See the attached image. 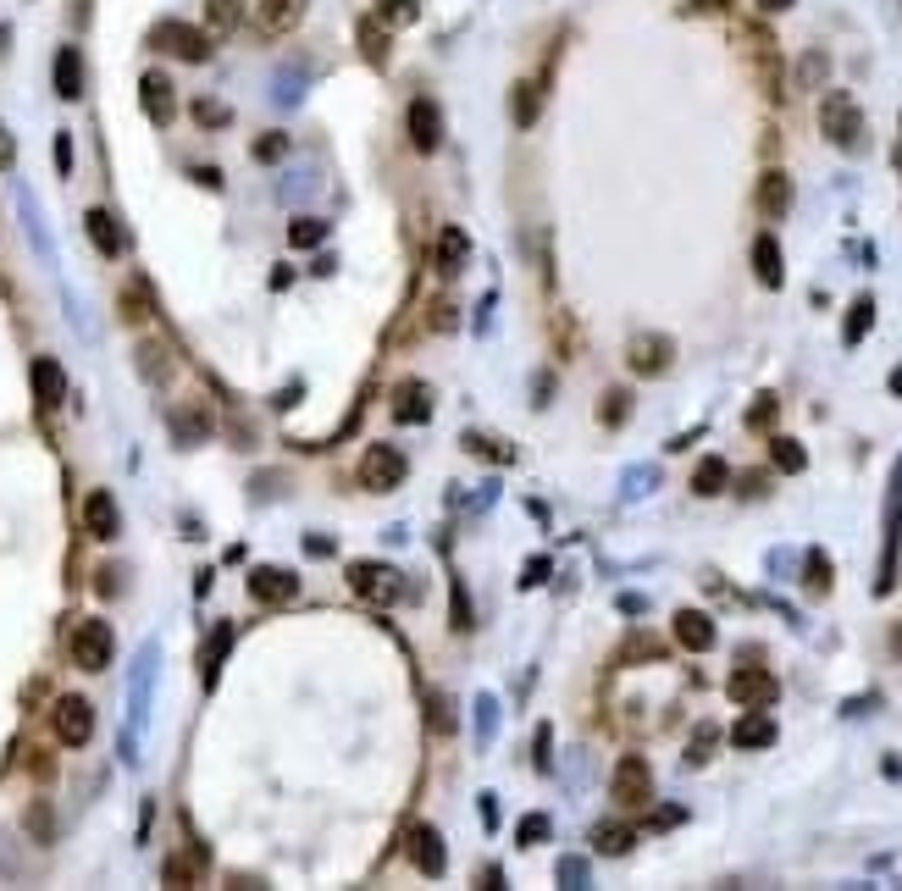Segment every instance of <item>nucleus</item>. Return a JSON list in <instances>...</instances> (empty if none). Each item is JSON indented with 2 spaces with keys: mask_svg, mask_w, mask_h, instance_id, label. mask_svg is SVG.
Instances as JSON below:
<instances>
[{
  "mask_svg": "<svg viewBox=\"0 0 902 891\" xmlns=\"http://www.w3.org/2000/svg\"><path fill=\"white\" fill-rule=\"evenodd\" d=\"M238 12H244V0H205V17H211V28H216V34L238 28Z\"/></svg>",
  "mask_w": 902,
  "mask_h": 891,
  "instance_id": "473e14b6",
  "label": "nucleus"
},
{
  "mask_svg": "<svg viewBox=\"0 0 902 891\" xmlns=\"http://www.w3.org/2000/svg\"><path fill=\"white\" fill-rule=\"evenodd\" d=\"M631 371L637 377H659V371L670 366V338H659V333H637L631 338Z\"/></svg>",
  "mask_w": 902,
  "mask_h": 891,
  "instance_id": "f8f14e48",
  "label": "nucleus"
},
{
  "mask_svg": "<svg viewBox=\"0 0 902 891\" xmlns=\"http://www.w3.org/2000/svg\"><path fill=\"white\" fill-rule=\"evenodd\" d=\"M427 709H432V731L449 737V731H454V703L443 698V692H427Z\"/></svg>",
  "mask_w": 902,
  "mask_h": 891,
  "instance_id": "72a5a7b5",
  "label": "nucleus"
},
{
  "mask_svg": "<svg viewBox=\"0 0 902 891\" xmlns=\"http://www.w3.org/2000/svg\"><path fill=\"white\" fill-rule=\"evenodd\" d=\"M432 255H438V272H460V266L471 261V238H465V227H443Z\"/></svg>",
  "mask_w": 902,
  "mask_h": 891,
  "instance_id": "b1692460",
  "label": "nucleus"
},
{
  "mask_svg": "<svg viewBox=\"0 0 902 891\" xmlns=\"http://www.w3.org/2000/svg\"><path fill=\"white\" fill-rule=\"evenodd\" d=\"M609 792H615L620 808H642L653 797V770L642 753H626V759L615 764V775H609Z\"/></svg>",
  "mask_w": 902,
  "mask_h": 891,
  "instance_id": "20e7f679",
  "label": "nucleus"
},
{
  "mask_svg": "<svg viewBox=\"0 0 902 891\" xmlns=\"http://www.w3.org/2000/svg\"><path fill=\"white\" fill-rule=\"evenodd\" d=\"M676 642L687 648V654H709L714 648V620L703 615V609H681L676 615Z\"/></svg>",
  "mask_w": 902,
  "mask_h": 891,
  "instance_id": "ddd939ff",
  "label": "nucleus"
},
{
  "mask_svg": "<svg viewBox=\"0 0 902 891\" xmlns=\"http://www.w3.org/2000/svg\"><path fill=\"white\" fill-rule=\"evenodd\" d=\"M537 111H543V84H537V78H521V84H515V95H510V117H515V128H532V122H537Z\"/></svg>",
  "mask_w": 902,
  "mask_h": 891,
  "instance_id": "393cba45",
  "label": "nucleus"
},
{
  "mask_svg": "<svg viewBox=\"0 0 902 891\" xmlns=\"http://www.w3.org/2000/svg\"><path fill=\"white\" fill-rule=\"evenodd\" d=\"M355 39H360V56H366L371 67H388V56H393V34L377 23V17H360V23H355Z\"/></svg>",
  "mask_w": 902,
  "mask_h": 891,
  "instance_id": "2eb2a0df",
  "label": "nucleus"
},
{
  "mask_svg": "<svg viewBox=\"0 0 902 891\" xmlns=\"http://www.w3.org/2000/svg\"><path fill=\"white\" fill-rule=\"evenodd\" d=\"M139 106H144V117H150L155 128H167V122L178 117V95H172V84L161 78V72H144L139 78Z\"/></svg>",
  "mask_w": 902,
  "mask_h": 891,
  "instance_id": "1a4fd4ad",
  "label": "nucleus"
},
{
  "mask_svg": "<svg viewBox=\"0 0 902 891\" xmlns=\"http://www.w3.org/2000/svg\"><path fill=\"white\" fill-rule=\"evenodd\" d=\"M255 155H261V161H277V155H288V139L283 133H266V139L255 144Z\"/></svg>",
  "mask_w": 902,
  "mask_h": 891,
  "instance_id": "37998d69",
  "label": "nucleus"
},
{
  "mask_svg": "<svg viewBox=\"0 0 902 891\" xmlns=\"http://www.w3.org/2000/svg\"><path fill=\"white\" fill-rule=\"evenodd\" d=\"M410 858H416V869H427V875H443V864H449V858H443V836L432 831V825H416V831H410Z\"/></svg>",
  "mask_w": 902,
  "mask_h": 891,
  "instance_id": "f3484780",
  "label": "nucleus"
},
{
  "mask_svg": "<svg viewBox=\"0 0 902 891\" xmlns=\"http://www.w3.org/2000/svg\"><path fill=\"white\" fill-rule=\"evenodd\" d=\"M770 460H775V471L797 476L808 465V454H803V443H797V438H770Z\"/></svg>",
  "mask_w": 902,
  "mask_h": 891,
  "instance_id": "c85d7f7f",
  "label": "nucleus"
},
{
  "mask_svg": "<svg viewBox=\"0 0 902 891\" xmlns=\"http://www.w3.org/2000/svg\"><path fill=\"white\" fill-rule=\"evenodd\" d=\"M255 12H261L266 34H288V28L305 17V0H255Z\"/></svg>",
  "mask_w": 902,
  "mask_h": 891,
  "instance_id": "4be33fe9",
  "label": "nucleus"
},
{
  "mask_svg": "<svg viewBox=\"0 0 902 891\" xmlns=\"http://www.w3.org/2000/svg\"><path fill=\"white\" fill-rule=\"evenodd\" d=\"M725 692H731V703H742V709H770V703L781 698V681H775L764 665H736L731 681H725Z\"/></svg>",
  "mask_w": 902,
  "mask_h": 891,
  "instance_id": "7ed1b4c3",
  "label": "nucleus"
},
{
  "mask_svg": "<svg viewBox=\"0 0 902 891\" xmlns=\"http://www.w3.org/2000/svg\"><path fill=\"white\" fill-rule=\"evenodd\" d=\"M404 454L393 449V443H377V449H366V460H360V482H366L371 493H388V488H399L404 482Z\"/></svg>",
  "mask_w": 902,
  "mask_h": 891,
  "instance_id": "0eeeda50",
  "label": "nucleus"
},
{
  "mask_svg": "<svg viewBox=\"0 0 902 891\" xmlns=\"http://www.w3.org/2000/svg\"><path fill=\"white\" fill-rule=\"evenodd\" d=\"M410 144H416L421 155H432L443 144V111H438V100H410Z\"/></svg>",
  "mask_w": 902,
  "mask_h": 891,
  "instance_id": "9d476101",
  "label": "nucleus"
},
{
  "mask_svg": "<svg viewBox=\"0 0 902 891\" xmlns=\"http://www.w3.org/2000/svg\"><path fill=\"white\" fill-rule=\"evenodd\" d=\"M194 117H200V122H227V106H216V100H200V106H194Z\"/></svg>",
  "mask_w": 902,
  "mask_h": 891,
  "instance_id": "a18cd8bd",
  "label": "nucleus"
},
{
  "mask_svg": "<svg viewBox=\"0 0 902 891\" xmlns=\"http://www.w3.org/2000/svg\"><path fill=\"white\" fill-rule=\"evenodd\" d=\"M150 45L167 50V56H178V61H205L211 56V39H205L200 28H189V23H155Z\"/></svg>",
  "mask_w": 902,
  "mask_h": 891,
  "instance_id": "423d86ee",
  "label": "nucleus"
},
{
  "mask_svg": "<svg viewBox=\"0 0 902 891\" xmlns=\"http://www.w3.org/2000/svg\"><path fill=\"white\" fill-rule=\"evenodd\" d=\"M84 227H89V238H95V250L117 261V255H122V227H117V216H111V211H89Z\"/></svg>",
  "mask_w": 902,
  "mask_h": 891,
  "instance_id": "a878e982",
  "label": "nucleus"
},
{
  "mask_svg": "<svg viewBox=\"0 0 902 891\" xmlns=\"http://www.w3.org/2000/svg\"><path fill=\"white\" fill-rule=\"evenodd\" d=\"M250 598H255V604H294V598H299V576L277 571V565H261V571H250Z\"/></svg>",
  "mask_w": 902,
  "mask_h": 891,
  "instance_id": "9b49d317",
  "label": "nucleus"
},
{
  "mask_svg": "<svg viewBox=\"0 0 902 891\" xmlns=\"http://www.w3.org/2000/svg\"><path fill=\"white\" fill-rule=\"evenodd\" d=\"M559 880H570V886H582V880H587V864H582V858H565V864H559Z\"/></svg>",
  "mask_w": 902,
  "mask_h": 891,
  "instance_id": "c03bdc74",
  "label": "nucleus"
},
{
  "mask_svg": "<svg viewBox=\"0 0 902 891\" xmlns=\"http://www.w3.org/2000/svg\"><path fill=\"white\" fill-rule=\"evenodd\" d=\"M56 95H61V100H78V95H84V56H78L72 45L56 50Z\"/></svg>",
  "mask_w": 902,
  "mask_h": 891,
  "instance_id": "412c9836",
  "label": "nucleus"
},
{
  "mask_svg": "<svg viewBox=\"0 0 902 891\" xmlns=\"http://www.w3.org/2000/svg\"><path fill=\"white\" fill-rule=\"evenodd\" d=\"M742 493H748V499H753V493H764V471H748V476H742Z\"/></svg>",
  "mask_w": 902,
  "mask_h": 891,
  "instance_id": "8fccbe9b",
  "label": "nucleus"
},
{
  "mask_svg": "<svg viewBox=\"0 0 902 891\" xmlns=\"http://www.w3.org/2000/svg\"><path fill=\"white\" fill-rule=\"evenodd\" d=\"M819 128H825V139L842 144V150H858L864 144V111L853 106V95H825V106H819Z\"/></svg>",
  "mask_w": 902,
  "mask_h": 891,
  "instance_id": "f257e3e1",
  "label": "nucleus"
},
{
  "mask_svg": "<svg viewBox=\"0 0 902 891\" xmlns=\"http://www.w3.org/2000/svg\"><path fill=\"white\" fill-rule=\"evenodd\" d=\"M786 205H792V178H786V172H764L759 178V211L770 216H786Z\"/></svg>",
  "mask_w": 902,
  "mask_h": 891,
  "instance_id": "5701e85b",
  "label": "nucleus"
},
{
  "mask_svg": "<svg viewBox=\"0 0 902 891\" xmlns=\"http://www.w3.org/2000/svg\"><path fill=\"white\" fill-rule=\"evenodd\" d=\"M593 847H598V853H609V858H620V853H631V831H626V825H598Z\"/></svg>",
  "mask_w": 902,
  "mask_h": 891,
  "instance_id": "7c9ffc66",
  "label": "nucleus"
},
{
  "mask_svg": "<svg viewBox=\"0 0 902 891\" xmlns=\"http://www.w3.org/2000/svg\"><path fill=\"white\" fill-rule=\"evenodd\" d=\"M543 836H548V814H526L521 831H515V842H521V847H537Z\"/></svg>",
  "mask_w": 902,
  "mask_h": 891,
  "instance_id": "c9c22d12",
  "label": "nucleus"
},
{
  "mask_svg": "<svg viewBox=\"0 0 902 891\" xmlns=\"http://www.w3.org/2000/svg\"><path fill=\"white\" fill-rule=\"evenodd\" d=\"M714 737H720V731H714V725H698V737H692V748H687V764H703V759H709Z\"/></svg>",
  "mask_w": 902,
  "mask_h": 891,
  "instance_id": "4c0bfd02",
  "label": "nucleus"
},
{
  "mask_svg": "<svg viewBox=\"0 0 902 891\" xmlns=\"http://www.w3.org/2000/svg\"><path fill=\"white\" fill-rule=\"evenodd\" d=\"M377 6L393 17V23H416V17H421V6H416V0H377Z\"/></svg>",
  "mask_w": 902,
  "mask_h": 891,
  "instance_id": "a19ab883",
  "label": "nucleus"
},
{
  "mask_svg": "<svg viewBox=\"0 0 902 891\" xmlns=\"http://www.w3.org/2000/svg\"><path fill=\"white\" fill-rule=\"evenodd\" d=\"M808 593H831V559L819 554H808Z\"/></svg>",
  "mask_w": 902,
  "mask_h": 891,
  "instance_id": "f704fd0d",
  "label": "nucleus"
},
{
  "mask_svg": "<svg viewBox=\"0 0 902 891\" xmlns=\"http://www.w3.org/2000/svg\"><path fill=\"white\" fill-rule=\"evenodd\" d=\"M543 576H548V559H532V565H526V576H521V582H526V587H537V582H543Z\"/></svg>",
  "mask_w": 902,
  "mask_h": 891,
  "instance_id": "09e8293b",
  "label": "nucleus"
},
{
  "mask_svg": "<svg viewBox=\"0 0 902 891\" xmlns=\"http://www.w3.org/2000/svg\"><path fill=\"white\" fill-rule=\"evenodd\" d=\"M34 399H39V410H56L67 399V377H61L56 360H34Z\"/></svg>",
  "mask_w": 902,
  "mask_h": 891,
  "instance_id": "aec40b11",
  "label": "nucleus"
},
{
  "mask_svg": "<svg viewBox=\"0 0 902 891\" xmlns=\"http://www.w3.org/2000/svg\"><path fill=\"white\" fill-rule=\"evenodd\" d=\"M50 725H56V742L84 748V742L95 737V703L89 698H61L56 709H50Z\"/></svg>",
  "mask_w": 902,
  "mask_h": 891,
  "instance_id": "39448f33",
  "label": "nucleus"
},
{
  "mask_svg": "<svg viewBox=\"0 0 902 891\" xmlns=\"http://www.w3.org/2000/svg\"><path fill=\"white\" fill-rule=\"evenodd\" d=\"M6 167H12V133L0 128V172H6Z\"/></svg>",
  "mask_w": 902,
  "mask_h": 891,
  "instance_id": "3c124183",
  "label": "nucleus"
},
{
  "mask_svg": "<svg viewBox=\"0 0 902 891\" xmlns=\"http://www.w3.org/2000/svg\"><path fill=\"white\" fill-rule=\"evenodd\" d=\"M67 654L78 670H106L111 665V626L106 620H78L67 637Z\"/></svg>",
  "mask_w": 902,
  "mask_h": 891,
  "instance_id": "f03ea898",
  "label": "nucleus"
},
{
  "mask_svg": "<svg viewBox=\"0 0 902 891\" xmlns=\"http://www.w3.org/2000/svg\"><path fill=\"white\" fill-rule=\"evenodd\" d=\"M725 482H731V465H725L720 454H709V460L692 471V493H698V499H714V493H725Z\"/></svg>",
  "mask_w": 902,
  "mask_h": 891,
  "instance_id": "bb28decb",
  "label": "nucleus"
},
{
  "mask_svg": "<svg viewBox=\"0 0 902 891\" xmlns=\"http://www.w3.org/2000/svg\"><path fill=\"white\" fill-rule=\"evenodd\" d=\"M731 742H736V748H770V742H775V720L764 709H748L742 720L731 725Z\"/></svg>",
  "mask_w": 902,
  "mask_h": 891,
  "instance_id": "dca6fc26",
  "label": "nucleus"
},
{
  "mask_svg": "<svg viewBox=\"0 0 902 891\" xmlns=\"http://www.w3.org/2000/svg\"><path fill=\"white\" fill-rule=\"evenodd\" d=\"M775 410H781V399H775V393H764V399L748 410V427H770V421H775Z\"/></svg>",
  "mask_w": 902,
  "mask_h": 891,
  "instance_id": "58836bf2",
  "label": "nucleus"
},
{
  "mask_svg": "<svg viewBox=\"0 0 902 891\" xmlns=\"http://www.w3.org/2000/svg\"><path fill=\"white\" fill-rule=\"evenodd\" d=\"M659 654H665V648H659L653 637H631L626 648H620V659H659Z\"/></svg>",
  "mask_w": 902,
  "mask_h": 891,
  "instance_id": "ea45409f",
  "label": "nucleus"
},
{
  "mask_svg": "<svg viewBox=\"0 0 902 891\" xmlns=\"http://www.w3.org/2000/svg\"><path fill=\"white\" fill-rule=\"evenodd\" d=\"M465 449L487 454V460H499V465H504V460H515V449H499V443H493V438H465Z\"/></svg>",
  "mask_w": 902,
  "mask_h": 891,
  "instance_id": "79ce46f5",
  "label": "nucleus"
},
{
  "mask_svg": "<svg viewBox=\"0 0 902 891\" xmlns=\"http://www.w3.org/2000/svg\"><path fill=\"white\" fill-rule=\"evenodd\" d=\"M321 238H327V222H321V216H299V222H288V244H294V250H316Z\"/></svg>",
  "mask_w": 902,
  "mask_h": 891,
  "instance_id": "c756f323",
  "label": "nucleus"
},
{
  "mask_svg": "<svg viewBox=\"0 0 902 891\" xmlns=\"http://www.w3.org/2000/svg\"><path fill=\"white\" fill-rule=\"evenodd\" d=\"M792 0H759V12H786Z\"/></svg>",
  "mask_w": 902,
  "mask_h": 891,
  "instance_id": "603ef678",
  "label": "nucleus"
},
{
  "mask_svg": "<svg viewBox=\"0 0 902 891\" xmlns=\"http://www.w3.org/2000/svg\"><path fill=\"white\" fill-rule=\"evenodd\" d=\"M819 72H825V56H808V61H803V72H797V78H803V84H814Z\"/></svg>",
  "mask_w": 902,
  "mask_h": 891,
  "instance_id": "de8ad7c7",
  "label": "nucleus"
},
{
  "mask_svg": "<svg viewBox=\"0 0 902 891\" xmlns=\"http://www.w3.org/2000/svg\"><path fill=\"white\" fill-rule=\"evenodd\" d=\"M427 416H432V393L421 388V382H404L399 399H393V421H404V427H421Z\"/></svg>",
  "mask_w": 902,
  "mask_h": 891,
  "instance_id": "6ab92c4d",
  "label": "nucleus"
},
{
  "mask_svg": "<svg viewBox=\"0 0 902 891\" xmlns=\"http://www.w3.org/2000/svg\"><path fill=\"white\" fill-rule=\"evenodd\" d=\"M122 316H128V321H144V316H150V299H144V288H139V283H133L128 294H122Z\"/></svg>",
  "mask_w": 902,
  "mask_h": 891,
  "instance_id": "e433bc0d",
  "label": "nucleus"
},
{
  "mask_svg": "<svg viewBox=\"0 0 902 891\" xmlns=\"http://www.w3.org/2000/svg\"><path fill=\"white\" fill-rule=\"evenodd\" d=\"M56 167L72 172V139H67V133H56Z\"/></svg>",
  "mask_w": 902,
  "mask_h": 891,
  "instance_id": "49530a36",
  "label": "nucleus"
},
{
  "mask_svg": "<svg viewBox=\"0 0 902 891\" xmlns=\"http://www.w3.org/2000/svg\"><path fill=\"white\" fill-rule=\"evenodd\" d=\"M626 416H631V393L626 388H609L604 404H598V421H604V427H620Z\"/></svg>",
  "mask_w": 902,
  "mask_h": 891,
  "instance_id": "2f4dec72",
  "label": "nucleus"
},
{
  "mask_svg": "<svg viewBox=\"0 0 902 891\" xmlns=\"http://www.w3.org/2000/svg\"><path fill=\"white\" fill-rule=\"evenodd\" d=\"M753 272H759L764 288H781L786 283V266H781V244H775L770 233L753 238Z\"/></svg>",
  "mask_w": 902,
  "mask_h": 891,
  "instance_id": "a211bd4d",
  "label": "nucleus"
},
{
  "mask_svg": "<svg viewBox=\"0 0 902 891\" xmlns=\"http://www.w3.org/2000/svg\"><path fill=\"white\" fill-rule=\"evenodd\" d=\"M84 526H89V537H117V526H122V515H117V499L111 493H89L84 499Z\"/></svg>",
  "mask_w": 902,
  "mask_h": 891,
  "instance_id": "4468645a",
  "label": "nucleus"
},
{
  "mask_svg": "<svg viewBox=\"0 0 902 891\" xmlns=\"http://www.w3.org/2000/svg\"><path fill=\"white\" fill-rule=\"evenodd\" d=\"M349 587L360 598H371V604H393L399 598V571L377 565V559H360V565H349Z\"/></svg>",
  "mask_w": 902,
  "mask_h": 891,
  "instance_id": "6e6552de",
  "label": "nucleus"
},
{
  "mask_svg": "<svg viewBox=\"0 0 902 891\" xmlns=\"http://www.w3.org/2000/svg\"><path fill=\"white\" fill-rule=\"evenodd\" d=\"M875 327V299H853V310H847V327H842V344H864V333Z\"/></svg>",
  "mask_w": 902,
  "mask_h": 891,
  "instance_id": "cd10ccee",
  "label": "nucleus"
},
{
  "mask_svg": "<svg viewBox=\"0 0 902 891\" xmlns=\"http://www.w3.org/2000/svg\"><path fill=\"white\" fill-rule=\"evenodd\" d=\"M891 393H897V399H902V366L891 371Z\"/></svg>",
  "mask_w": 902,
  "mask_h": 891,
  "instance_id": "864d4df0",
  "label": "nucleus"
}]
</instances>
